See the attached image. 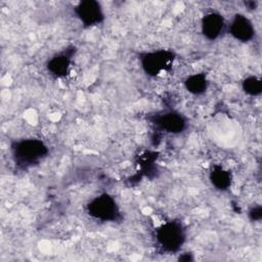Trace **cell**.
<instances>
[{"mask_svg": "<svg viewBox=\"0 0 262 262\" xmlns=\"http://www.w3.org/2000/svg\"><path fill=\"white\" fill-rule=\"evenodd\" d=\"M9 151L14 166L20 171H27L47 158L49 147L42 139L30 137L12 140Z\"/></svg>", "mask_w": 262, "mask_h": 262, "instance_id": "1", "label": "cell"}, {"mask_svg": "<svg viewBox=\"0 0 262 262\" xmlns=\"http://www.w3.org/2000/svg\"><path fill=\"white\" fill-rule=\"evenodd\" d=\"M155 241L164 253L176 254L186 241V229L179 220L165 221L156 228Z\"/></svg>", "mask_w": 262, "mask_h": 262, "instance_id": "2", "label": "cell"}, {"mask_svg": "<svg viewBox=\"0 0 262 262\" xmlns=\"http://www.w3.org/2000/svg\"><path fill=\"white\" fill-rule=\"evenodd\" d=\"M138 60L143 73L150 78H156L172 70L176 53L169 49L144 51L139 53Z\"/></svg>", "mask_w": 262, "mask_h": 262, "instance_id": "3", "label": "cell"}, {"mask_svg": "<svg viewBox=\"0 0 262 262\" xmlns=\"http://www.w3.org/2000/svg\"><path fill=\"white\" fill-rule=\"evenodd\" d=\"M86 213L94 220L101 222H121L122 211L115 198L107 192H102L92 198L86 204Z\"/></svg>", "mask_w": 262, "mask_h": 262, "instance_id": "4", "label": "cell"}, {"mask_svg": "<svg viewBox=\"0 0 262 262\" xmlns=\"http://www.w3.org/2000/svg\"><path fill=\"white\" fill-rule=\"evenodd\" d=\"M147 120L160 131L169 134H180L187 127V119L178 111H159L147 116Z\"/></svg>", "mask_w": 262, "mask_h": 262, "instance_id": "5", "label": "cell"}, {"mask_svg": "<svg viewBox=\"0 0 262 262\" xmlns=\"http://www.w3.org/2000/svg\"><path fill=\"white\" fill-rule=\"evenodd\" d=\"M74 14L85 28L98 26L105 18L103 7L96 0L80 1L74 7Z\"/></svg>", "mask_w": 262, "mask_h": 262, "instance_id": "6", "label": "cell"}, {"mask_svg": "<svg viewBox=\"0 0 262 262\" xmlns=\"http://www.w3.org/2000/svg\"><path fill=\"white\" fill-rule=\"evenodd\" d=\"M76 52V46L69 45L60 51L54 53L46 62L47 72L54 78L60 79L67 77L71 72Z\"/></svg>", "mask_w": 262, "mask_h": 262, "instance_id": "7", "label": "cell"}, {"mask_svg": "<svg viewBox=\"0 0 262 262\" xmlns=\"http://www.w3.org/2000/svg\"><path fill=\"white\" fill-rule=\"evenodd\" d=\"M226 30V20L219 11L209 10L201 18V33L209 41L218 40Z\"/></svg>", "mask_w": 262, "mask_h": 262, "instance_id": "8", "label": "cell"}, {"mask_svg": "<svg viewBox=\"0 0 262 262\" xmlns=\"http://www.w3.org/2000/svg\"><path fill=\"white\" fill-rule=\"evenodd\" d=\"M227 31L233 39L242 43H248L255 37L256 31L253 21L243 13H235L229 25Z\"/></svg>", "mask_w": 262, "mask_h": 262, "instance_id": "9", "label": "cell"}, {"mask_svg": "<svg viewBox=\"0 0 262 262\" xmlns=\"http://www.w3.org/2000/svg\"><path fill=\"white\" fill-rule=\"evenodd\" d=\"M208 178L211 185L219 191L228 190L233 182V175L231 171L220 164H214L211 166Z\"/></svg>", "mask_w": 262, "mask_h": 262, "instance_id": "10", "label": "cell"}, {"mask_svg": "<svg viewBox=\"0 0 262 262\" xmlns=\"http://www.w3.org/2000/svg\"><path fill=\"white\" fill-rule=\"evenodd\" d=\"M184 88L192 95H203L209 88V79L206 73H194L183 81Z\"/></svg>", "mask_w": 262, "mask_h": 262, "instance_id": "11", "label": "cell"}, {"mask_svg": "<svg viewBox=\"0 0 262 262\" xmlns=\"http://www.w3.org/2000/svg\"><path fill=\"white\" fill-rule=\"evenodd\" d=\"M242 89L249 96H259L262 92V81L260 77L250 75L242 81Z\"/></svg>", "mask_w": 262, "mask_h": 262, "instance_id": "12", "label": "cell"}, {"mask_svg": "<svg viewBox=\"0 0 262 262\" xmlns=\"http://www.w3.org/2000/svg\"><path fill=\"white\" fill-rule=\"evenodd\" d=\"M248 216H249V219L253 222L260 221L261 218H262V208H261V206L257 205V206L251 207L248 211Z\"/></svg>", "mask_w": 262, "mask_h": 262, "instance_id": "13", "label": "cell"}, {"mask_svg": "<svg viewBox=\"0 0 262 262\" xmlns=\"http://www.w3.org/2000/svg\"><path fill=\"white\" fill-rule=\"evenodd\" d=\"M193 256L190 253H183V254H179L178 257V261H193Z\"/></svg>", "mask_w": 262, "mask_h": 262, "instance_id": "14", "label": "cell"}, {"mask_svg": "<svg viewBox=\"0 0 262 262\" xmlns=\"http://www.w3.org/2000/svg\"><path fill=\"white\" fill-rule=\"evenodd\" d=\"M257 4H258V3H257V2H254V1H247V2H245V6H247L248 9H251V10L256 9Z\"/></svg>", "mask_w": 262, "mask_h": 262, "instance_id": "15", "label": "cell"}]
</instances>
